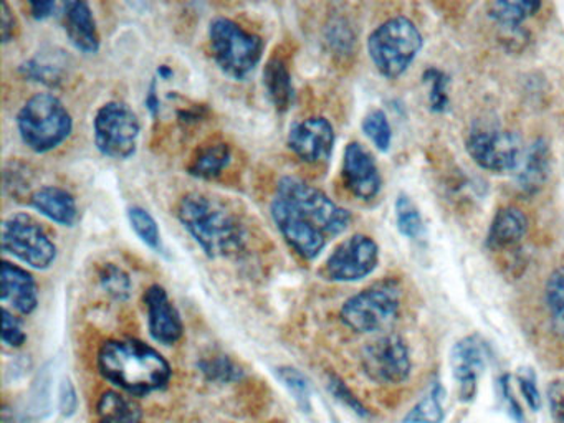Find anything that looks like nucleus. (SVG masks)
Here are the masks:
<instances>
[{
	"mask_svg": "<svg viewBox=\"0 0 564 423\" xmlns=\"http://www.w3.org/2000/svg\"><path fill=\"white\" fill-rule=\"evenodd\" d=\"M21 72L24 73L28 78L35 79V82L47 83V85H55V83L61 82V73H58L57 68L47 65V63L37 62V59H32V62L22 65Z\"/></svg>",
	"mask_w": 564,
	"mask_h": 423,
	"instance_id": "obj_37",
	"label": "nucleus"
},
{
	"mask_svg": "<svg viewBox=\"0 0 564 423\" xmlns=\"http://www.w3.org/2000/svg\"><path fill=\"white\" fill-rule=\"evenodd\" d=\"M22 141L37 154L54 151L70 135L74 121L64 102L51 93L28 99L18 115Z\"/></svg>",
	"mask_w": 564,
	"mask_h": 423,
	"instance_id": "obj_4",
	"label": "nucleus"
},
{
	"mask_svg": "<svg viewBox=\"0 0 564 423\" xmlns=\"http://www.w3.org/2000/svg\"><path fill=\"white\" fill-rule=\"evenodd\" d=\"M209 43L217 65L234 79L247 78L263 56V40L226 17L210 22Z\"/></svg>",
	"mask_w": 564,
	"mask_h": 423,
	"instance_id": "obj_6",
	"label": "nucleus"
},
{
	"mask_svg": "<svg viewBox=\"0 0 564 423\" xmlns=\"http://www.w3.org/2000/svg\"><path fill=\"white\" fill-rule=\"evenodd\" d=\"M94 131L98 151L107 158L123 161L137 152L141 124L130 106L110 101L98 109Z\"/></svg>",
	"mask_w": 564,
	"mask_h": 423,
	"instance_id": "obj_9",
	"label": "nucleus"
},
{
	"mask_svg": "<svg viewBox=\"0 0 564 423\" xmlns=\"http://www.w3.org/2000/svg\"><path fill=\"white\" fill-rule=\"evenodd\" d=\"M230 159H232V151H230L229 144L210 142V144L200 145L197 149L187 165V171L193 177L210 181V178L219 177L223 174L224 169L230 164Z\"/></svg>",
	"mask_w": 564,
	"mask_h": 423,
	"instance_id": "obj_22",
	"label": "nucleus"
},
{
	"mask_svg": "<svg viewBox=\"0 0 564 423\" xmlns=\"http://www.w3.org/2000/svg\"><path fill=\"white\" fill-rule=\"evenodd\" d=\"M276 376L282 380L283 386L290 390L293 397H295L296 403L303 412H310L312 410V392H310L308 380L305 379L300 370L292 369V367H280L276 369Z\"/></svg>",
	"mask_w": 564,
	"mask_h": 423,
	"instance_id": "obj_31",
	"label": "nucleus"
},
{
	"mask_svg": "<svg viewBox=\"0 0 564 423\" xmlns=\"http://www.w3.org/2000/svg\"><path fill=\"white\" fill-rule=\"evenodd\" d=\"M176 214L187 234L214 260L236 257L246 247V227L240 218L210 195L199 192L184 195Z\"/></svg>",
	"mask_w": 564,
	"mask_h": 423,
	"instance_id": "obj_2",
	"label": "nucleus"
},
{
	"mask_svg": "<svg viewBox=\"0 0 564 423\" xmlns=\"http://www.w3.org/2000/svg\"><path fill=\"white\" fill-rule=\"evenodd\" d=\"M427 76V82L431 83V106L434 111H444L447 108V78H445L444 73L438 72V69H429L425 73Z\"/></svg>",
	"mask_w": 564,
	"mask_h": 423,
	"instance_id": "obj_36",
	"label": "nucleus"
},
{
	"mask_svg": "<svg viewBox=\"0 0 564 423\" xmlns=\"http://www.w3.org/2000/svg\"><path fill=\"white\" fill-rule=\"evenodd\" d=\"M452 370L460 383L462 400H471L477 390L478 376L485 369V347L478 337L468 336L455 344L451 354Z\"/></svg>",
	"mask_w": 564,
	"mask_h": 423,
	"instance_id": "obj_16",
	"label": "nucleus"
},
{
	"mask_svg": "<svg viewBox=\"0 0 564 423\" xmlns=\"http://www.w3.org/2000/svg\"><path fill=\"white\" fill-rule=\"evenodd\" d=\"M520 389L523 393L524 400H527L528 406L533 412H538L541 409V397L538 392L536 383H534L533 376H520Z\"/></svg>",
	"mask_w": 564,
	"mask_h": 423,
	"instance_id": "obj_39",
	"label": "nucleus"
},
{
	"mask_svg": "<svg viewBox=\"0 0 564 423\" xmlns=\"http://www.w3.org/2000/svg\"><path fill=\"white\" fill-rule=\"evenodd\" d=\"M501 387H503L505 400H507L508 409H510L511 416L517 419L518 422H524L523 412H521L520 405L514 400L513 393H511L510 386H508V377L501 379Z\"/></svg>",
	"mask_w": 564,
	"mask_h": 423,
	"instance_id": "obj_42",
	"label": "nucleus"
},
{
	"mask_svg": "<svg viewBox=\"0 0 564 423\" xmlns=\"http://www.w3.org/2000/svg\"><path fill=\"white\" fill-rule=\"evenodd\" d=\"M544 301H546L551 327L557 336L564 337V267L557 268L547 278Z\"/></svg>",
	"mask_w": 564,
	"mask_h": 423,
	"instance_id": "obj_25",
	"label": "nucleus"
},
{
	"mask_svg": "<svg viewBox=\"0 0 564 423\" xmlns=\"http://www.w3.org/2000/svg\"><path fill=\"white\" fill-rule=\"evenodd\" d=\"M328 389L329 392L333 393V395L336 397V399L339 400V402L345 403L346 406H349V409L352 410V412L358 413V415L366 416L368 415V410H366V406L362 405L361 402H359L358 397L355 395V393L349 390V387L346 386L345 382H343L339 377L333 376V373H329L328 376Z\"/></svg>",
	"mask_w": 564,
	"mask_h": 423,
	"instance_id": "obj_35",
	"label": "nucleus"
},
{
	"mask_svg": "<svg viewBox=\"0 0 564 423\" xmlns=\"http://www.w3.org/2000/svg\"><path fill=\"white\" fill-rule=\"evenodd\" d=\"M401 311V288L395 281L382 280L349 297L341 307V321L359 334L391 329Z\"/></svg>",
	"mask_w": 564,
	"mask_h": 423,
	"instance_id": "obj_7",
	"label": "nucleus"
},
{
	"mask_svg": "<svg viewBox=\"0 0 564 423\" xmlns=\"http://www.w3.org/2000/svg\"><path fill=\"white\" fill-rule=\"evenodd\" d=\"M101 376L131 395H147L170 382V362L141 340H108L98 352Z\"/></svg>",
	"mask_w": 564,
	"mask_h": 423,
	"instance_id": "obj_3",
	"label": "nucleus"
},
{
	"mask_svg": "<svg viewBox=\"0 0 564 423\" xmlns=\"http://www.w3.org/2000/svg\"><path fill=\"white\" fill-rule=\"evenodd\" d=\"M547 403L554 422L564 423V379H556L547 387Z\"/></svg>",
	"mask_w": 564,
	"mask_h": 423,
	"instance_id": "obj_38",
	"label": "nucleus"
},
{
	"mask_svg": "<svg viewBox=\"0 0 564 423\" xmlns=\"http://www.w3.org/2000/svg\"><path fill=\"white\" fill-rule=\"evenodd\" d=\"M528 230V218L520 208L503 207L495 214L488 230L487 245L491 250H503L523 240Z\"/></svg>",
	"mask_w": 564,
	"mask_h": 423,
	"instance_id": "obj_20",
	"label": "nucleus"
},
{
	"mask_svg": "<svg viewBox=\"0 0 564 423\" xmlns=\"http://www.w3.org/2000/svg\"><path fill=\"white\" fill-rule=\"evenodd\" d=\"M101 288L115 300H127L131 293V280L117 264L108 263L100 271Z\"/></svg>",
	"mask_w": 564,
	"mask_h": 423,
	"instance_id": "obj_33",
	"label": "nucleus"
},
{
	"mask_svg": "<svg viewBox=\"0 0 564 423\" xmlns=\"http://www.w3.org/2000/svg\"><path fill=\"white\" fill-rule=\"evenodd\" d=\"M263 85H265L267 95L270 101L275 106L276 111H289L293 102V83L292 75H290L289 66L282 58L269 59V63L263 69Z\"/></svg>",
	"mask_w": 564,
	"mask_h": 423,
	"instance_id": "obj_21",
	"label": "nucleus"
},
{
	"mask_svg": "<svg viewBox=\"0 0 564 423\" xmlns=\"http://www.w3.org/2000/svg\"><path fill=\"white\" fill-rule=\"evenodd\" d=\"M378 263V243L366 235H352L329 254L323 268V276L338 283H351L369 276Z\"/></svg>",
	"mask_w": 564,
	"mask_h": 423,
	"instance_id": "obj_11",
	"label": "nucleus"
},
{
	"mask_svg": "<svg viewBox=\"0 0 564 423\" xmlns=\"http://www.w3.org/2000/svg\"><path fill=\"white\" fill-rule=\"evenodd\" d=\"M2 250L35 270H47L57 258V245L51 235L28 214L6 218L2 224Z\"/></svg>",
	"mask_w": 564,
	"mask_h": 423,
	"instance_id": "obj_8",
	"label": "nucleus"
},
{
	"mask_svg": "<svg viewBox=\"0 0 564 423\" xmlns=\"http://www.w3.org/2000/svg\"><path fill=\"white\" fill-rule=\"evenodd\" d=\"M61 409L64 415H72L77 409V393H75L74 386L70 380H64V386L61 390Z\"/></svg>",
	"mask_w": 564,
	"mask_h": 423,
	"instance_id": "obj_41",
	"label": "nucleus"
},
{
	"mask_svg": "<svg viewBox=\"0 0 564 423\" xmlns=\"http://www.w3.org/2000/svg\"><path fill=\"white\" fill-rule=\"evenodd\" d=\"M64 26L75 48L97 53L100 48L97 22L87 2H67L64 7Z\"/></svg>",
	"mask_w": 564,
	"mask_h": 423,
	"instance_id": "obj_18",
	"label": "nucleus"
},
{
	"mask_svg": "<svg viewBox=\"0 0 564 423\" xmlns=\"http://www.w3.org/2000/svg\"><path fill=\"white\" fill-rule=\"evenodd\" d=\"M98 423H141L143 413L137 400L118 392H107L98 400Z\"/></svg>",
	"mask_w": 564,
	"mask_h": 423,
	"instance_id": "obj_24",
	"label": "nucleus"
},
{
	"mask_svg": "<svg viewBox=\"0 0 564 423\" xmlns=\"http://www.w3.org/2000/svg\"><path fill=\"white\" fill-rule=\"evenodd\" d=\"M395 220H398L399 231L412 240L421 237L424 231L421 214L408 195H399L398 202H395Z\"/></svg>",
	"mask_w": 564,
	"mask_h": 423,
	"instance_id": "obj_28",
	"label": "nucleus"
},
{
	"mask_svg": "<svg viewBox=\"0 0 564 423\" xmlns=\"http://www.w3.org/2000/svg\"><path fill=\"white\" fill-rule=\"evenodd\" d=\"M270 215L286 243L303 260H315L328 241L351 224V214L346 208L299 177L280 178Z\"/></svg>",
	"mask_w": 564,
	"mask_h": 423,
	"instance_id": "obj_1",
	"label": "nucleus"
},
{
	"mask_svg": "<svg viewBox=\"0 0 564 423\" xmlns=\"http://www.w3.org/2000/svg\"><path fill=\"white\" fill-rule=\"evenodd\" d=\"M444 390L435 386L429 395H425L404 419V423H442L444 409H442Z\"/></svg>",
	"mask_w": 564,
	"mask_h": 423,
	"instance_id": "obj_27",
	"label": "nucleus"
},
{
	"mask_svg": "<svg viewBox=\"0 0 564 423\" xmlns=\"http://www.w3.org/2000/svg\"><path fill=\"white\" fill-rule=\"evenodd\" d=\"M144 304L148 310V326L156 343L173 346L183 337L184 324L180 311L167 296L166 290L160 284H153L144 293Z\"/></svg>",
	"mask_w": 564,
	"mask_h": 423,
	"instance_id": "obj_15",
	"label": "nucleus"
},
{
	"mask_svg": "<svg viewBox=\"0 0 564 423\" xmlns=\"http://www.w3.org/2000/svg\"><path fill=\"white\" fill-rule=\"evenodd\" d=\"M547 167H550V149L544 141L534 142L521 159L520 167L517 169L518 184L524 191H536L546 181Z\"/></svg>",
	"mask_w": 564,
	"mask_h": 423,
	"instance_id": "obj_23",
	"label": "nucleus"
},
{
	"mask_svg": "<svg viewBox=\"0 0 564 423\" xmlns=\"http://www.w3.org/2000/svg\"><path fill=\"white\" fill-rule=\"evenodd\" d=\"M128 218H130L131 227L137 231L138 237H140L148 247L160 250L161 231L153 215L144 210L143 207H131L130 210H128Z\"/></svg>",
	"mask_w": 564,
	"mask_h": 423,
	"instance_id": "obj_29",
	"label": "nucleus"
},
{
	"mask_svg": "<svg viewBox=\"0 0 564 423\" xmlns=\"http://www.w3.org/2000/svg\"><path fill=\"white\" fill-rule=\"evenodd\" d=\"M335 129L325 118H308L293 122L289 131V148L308 164H323L332 158Z\"/></svg>",
	"mask_w": 564,
	"mask_h": 423,
	"instance_id": "obj_13",
	"label": "nucleus"
},
{
	"mask_svg": "<svg viewBox=\"0 0 564 423\" xmlns=\"http://www.w3.org/2000/svg\"><path fill=\"white\" fill-rule=\"evenodd\" d=\"M362 369L378 383H401L411 373L408 344L395 334L378 337L362 349Z\"/></svg>",
	"mask_w": 564,
	"mask_h": 423,
	"instance_id": "obj_12",
	"label": "nucleus"
},
{
	"mask_svg": "<svg viewBox=\"0 0 564 423\" xmlns=\"http://www.w3.org/2000/svg\"><path fill=\"white\" fill-rule=\"evenodd\" d=\"M362 131L371 139L372 144H375L379 151H388L392 141V131L384 111H381V109H372L371 112H368L366 118L362 119Z\"/></svg>",
	"mask_w": 564,
	"mask_h": 423,
	"instance_id": "obj_30",
	"label": "nucleus"
},
{
	"mask_svg": "<svg viewBox=\"0 0 564 423\" xmlns=\"http://www.w3.org/2000/svg\"><path fill=\"white\" fill-rule=\"evenodd\" d=\"M200 372L214 382L227 383L239 380L242 376V370L237 367L229 357L216 356L210 359L200 360Z\"/></svg>",
	"mask_w": 564,
	"mask_h": 423,
	"instance_id": "obj_32",
	"label": "nucleus"
},
{
	"mask_svg": "<svg viewBox=\"0 0 564 423\" xmlns=\"http://www.w3.org/2000/svg\"><path fill=\"white\" fill-rule=\"evenodd\" d=\"M2 340H4L6 346L15 347L24 346L25 340H28V334L22 329L21 321L4 307L2 310Z\"/></svg>",
	"mask_w": 564,
	"mask_h": 423,
	"instance_id": "obj_34",
	"label": "nucleus"
},
{
	"mask_svg": "<svg viewBox=\"0 0 564 423\" xmlns=\"http://www.w3.org/2000/svg\"><path fill=\"white\" fill-rule=\"evenodd\" d=\"M29 6H31L32 15L37 20L47 19L55 10L54 2H31Z\"/></svg>",
	"mask_w": 564,
	"mask_h": 423,
	"instance_id": "obj_43",
	"label": "nucleus"
},
{
	"mask_svg": "<svg viewBox=\"0 0 564 423\" xmlns=\"http://www.w3.org/2000/svg\"><path fill=\"white\" fill-rule=\"evenodd\" d=\"M341 174L348 191L361 200H371L381 191L378 164L371 152L359 142L346 145Z\"/></svg>",
	"mask_w": 564,
	"mask_h": 423,
	"instance_id": "obj_14",
	"label": "nucleus"
},
{
	"mask_svg": "<svg viewBox=\"0 0 564 423\" xmlns=\"http://www.w3.org/2000/svg\"><path fill=\"white\" fill-rule=\"evenodd\" d=\"M470 158L490 172L517 171L523 159L521 141L514 132L498 128H475L467 138Z\"/></svg>",
	"mask_w": 564,
	"mask_h": 423,
	"instance_id": "obj_10",
	"label": "nucleus"
},
{
	"mask_svg": "<svg viewBox=\"0 0 564 423\" xmlns=\"http://www.w3.org/2000/svg\"><path fill=\"white\" fill-rule=\"evenodd\" d=\"M0 30H2V43H9L14 40L15 30H18V20L12 13L9 3H2V13H0Z\"/></svg>",
	"mask_w": 564,
	"mask_h": 423,
	"instance_id": "obj_40",
	"label": "nucleus"
},
{
	"mask_svg": "<svg viewBox=\"0 0 564 423\" xmlns=\"http://www.w3.org/2000/svg\"><path fill=\"white\" fill-rule=\"evenodd\" d=\"M32 207L55 224L72 227L78 218L77 200L70 192L57 185H45L32 192Z\"/></svg>",
	"mask_w": 564,
	"mask_h": 423,
	"instance_id": "obj_19",
	"label": "nucleus"
},
{
	"mask_svg": "<svg viewBox=\"0 0 564 423\" xmlns=\"http://www.w3.org/2000/svg\"><path fill=\"white\" fill-rule=\"evenodd\" d=\"M540 2H528V0H517V2H494L490 6V17L503 25L513 26L534 15L540 9Z\"/></svg>",
	"mask_w": 564,
	"mask_h": 423,
	"instance_id": "obj_26",
	"label": "nucleus"
},
{
	"mask_svg": "<svg viewBox=\"0 0 564 423\" xmlns=\"http://www.w3.org/2000/svg\"><path fill=\"white\" fill-rule=\"evenodd\" d=\"M421 32L405 17H392L368 39V52L376 69L386 78H399L421 52Z\"/></svg>",
	"mask_w": 564,
	"mask_h": 423,
	"instance_id": "obj_5",
	"label": "nucleus"
},
{
	"mask_svg": "<svg viewBox=\"0 0 564 423\" xmlns=\"http://www.w3.org/2000/svg\"><path fill=\"white\" fill-rule=\"evenodd\" d=\"M0 300L2 303L11 304L18 313H34L39 304V288L35 278L24 268L4 261L2 274H0Z\"/></svg>",
	"mask_w": 564,
	"mask_h": 423,
	"instance_id": "obj_17",
	"label": "nucleus"
}]
</instances>
